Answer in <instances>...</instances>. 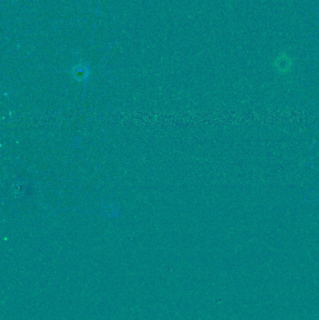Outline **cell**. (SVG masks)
<instances>
[{
  "instance_id": "1",
  "label": "cell",
  "mask_w": 319,
  "mask_h": 320,
  "mask_svg": "<svg viewBox=\"0 0 319 320\" xmlns=\"http://www.w3.org/2000/svg\"><path fill=\"white\" fill-rule=\"evenodd\" d=\"M274 64L280 72H286L290 69L291 60L289 59V57L285 54H283V55H281V56L278 59L275 61Z\"/></svg>"
}]
</instances>
